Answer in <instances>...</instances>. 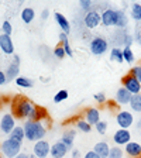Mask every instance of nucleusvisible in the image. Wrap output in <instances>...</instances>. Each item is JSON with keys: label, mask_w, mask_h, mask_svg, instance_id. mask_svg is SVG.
Segmentation results:
<instances>
[{"label": "nucleus", "mask_w": 141, "mask_h": 158, "mask_svg": "<svg viewBox=\"0 0 141 158\" xmlns=\"http://www.w3.org/2000/svg\"><path fill=\"white\" fill-rule=\"evenodd\" d=\"M34 107H35V105L28 98L19 95L11 102V112H13L11 114L14 116V118H27L28 120Z\"/></svg>", "instance_id": "obj_1"}, {"label": "nucleus", "mask_w": 141, "mask_h": 158, "mask_svg": "<svg viewBox=\"0 0 141 158\" xmlns=\"http://www.w3.org/2000/svg\"><path fill=\"white\" fill-rule=\"evenodd\" d=\"M24 134H26V138L28 141H39V140H44L47 134V127L44 126L43 122H30L27 120L24 123Z\"/></svg>", "instance_id": "obj_2"}, {"label": "nucleus", "mask_w": 141, "mask_h": 158, "mask_svg": "<svg viewBox=\"0 0 141 158\" xmlns=\"http://www.w3.org/2000/svg\"><path fill=\"white\" fill-rule=\"evenodd\" d=\"M21 147H23V143L14 141L11 138H7L4 140L2 144H0V150H2V155L6 158H14L21 152Z\"/></svg>", "instance_id": "obj_3"}, {"label": "nucleus", "mask_w": 141, "mask_h": 158, "mask_svg": "<svg viewBox=\"0 0 141 158\" xmlns=\"http://www.w3.org/2000/svg\"><path fill=\"white\" fill-rule=\"evenodd\" d=\"M89 48H90V52L93 55H103L109 48V43L103 37H93L90 44H89Z\"/></svg>", "instance_id": "obj_4"}, {"label": "nucleus", "mask_w": 141, "mask_h": 158, "mask_svg": "<svg viewBox=\"0 0 141 158\" xmlns=\"http://www.w3.org/2000/svg\"><path fill=\"white\" fill-rule=\"evenodd\" d=\"M122 85H123V88L127 89V90L131 93L133 96L138 95V93H140V90H141V83L138 82L134 76L130 75V73H127V75H124L122 78Z\"/></svg>", "instance_id": "obj_5"}, {"label": "nucleus", "mask_w": 141, "mask_h": 158, "mask_svg": "<svg viewBox=\"0 0 141 158\" xmlns=\"http://www.w3.org/2000/svg\"><path fill=\"white\" fill-rule=\"evenodd\" d=\"M116 122H117L118 127L128 130L134 124V116L131 112H127V110H120V112L116 114Z\"/></svg>", "instance_id": "obj_6"}, {"label": "nucleus", "mask_w": 141, "mask_h": 158, "mask_svg": "<svg viewBox=\"0 0 141 158\" xmlns=\"http://www.w3.org/2000/svg\"><path fill=\"white\" fill-rule=\"evenodd\" d=\"M83 23H85V26L88 28L93 30L102 24V16H100V13H99L97 10H92V11H89V13L85 14Z\"/></svg>", "instance_id": "obj_7"}, {"label": "nucleus", "mask_w": 141, "mask_h": 158, "mask_svg": "<svg viewBox=\"0 0 141 158\" xmlns=\"http://www.w3.org/2000/svg\"><path fill=\"white\" fill-rule=\"evenodd\" d=\"M51 152V145H49L48 141L45 140H39L34 144L33 147V154L35 155L37 158H47Z\"/></svg>", "instance_id": "obj_8"}, {"label": "nucleus", "mask_w": 141, "mask_h": 158, "mask_svg": "<svg viewBox=\"0 0 141 158\" xmlns=\"http://www.w3.org/2000/svg\"><path fill=\"white\" fill-rule=\"evenodd\" d=\"M130 141H131V133H130V130L118 128L117 131L113 134V143H114L117 147H120V145H127Z\"/></svg>", "instance_id": "obj_9"}, {"label": "nucleus", "mask_w": 141, "mask_h": 158, "mask_svg": "<svg viewBox=\"0 0 141 158\" xmlns=\"http://www.w3.org/2000/svg\"><path fill=\"white\" fill-rule=\"evenodd\" d=\"M14 127H16V118H14V116L11 113H6L2 117V120H0V130L3 133H6V134H10L14 130Z\"/></svg>", "instance_id": "obj_10"}, {"label": "nucleus", "mask_w": 141, "mask_h": 158, "mask_svg": "<svg viewBox=\"0 0 141 158\" xmlns=\"http://www.w3.org/2000/svg\"><path fill=\"white\" fill-rule=\"evenodd\" d=\"M19 73H20V56L19 55H14L13 58V62L9 65L6 71V79L7 82L9 81H16L19 78Z\"/></svg>", "instance_id": "obj_11"}, {"label": "nucleus", "mask_w": 141, "mask_h": 158, "mask_svg": "<svg viewBox=\"0 0 141 158\" xmlns=\"http://www.w3.org/2000/svg\"><path fill=\"white\" fill-rule=\"evenodd\" d=\"M100 16H102V24L105 27L116 26V21H117V10L106 9V10H103V13H100Z\"/></svg>", "instance_id": "obj_12"}, {"label": "nucleus", "mask_w": 141, "mask_h": 158, "mask_svg": "<svg viewBox=\"0 0 141 158\" xmlns=\"http://www.w3.org/2000/svg\"><path fill=\"white\" fill-rule=\"evenodd\" d=\"M83 118L90 126H96L100 122V110L97 107H88L83 110Z\"/></svg>", "instance_id": "obj_13"}, {"label": "nucleus", "mask_w": 141, "mask_h": 158, "mask_svg": "<svg viewBox=\"0 0 141 158\" xmlns=\"http://www.w3.org/2000/svg\"><path fill=\"white\" fill-rule=\"evenodd\" d=\"M30 122H43V120H49L48 117V112H47V109L41 107V106H37L34 107V110L31 112L28 117Z\"/></svg>", "instance_id": "obj_14"}, {"label": "nucleus", "mask_w": 141, "mask_h": 158, "mask_svg": "<svg viewBox=\"0 0 141 158\" xmlns=\"http://www.w3.org/2000/svg\"><path fill=\"white\" fill-rule=\"evenodd\" d=\"M131 98L133 95L130 92H128L127 89H124L122 86V88L117 89V92H116V102L118 103L120 106H124V105H130V102H131Z\"/></svg>", "instance_id": "obj_15"}, {"label": "nucleus", "mask_w": 141, "mask_h": 158, "mask_svg": "<svg viewBox=\"0 0 141 158\" xmlns=\"http://www.w3.org/2000/svg\"><path fill=\"white\" fill-rule=\"evenodd\" d=\"M0 49L6 55H11L14 52V44L11 41V38H10V35H6V34L0 35Z\"/></svg>", "instance_id": "obj_16"}, {"label": "nucleus", "mask_w": 141, "mask_h": 158, "mask_svg": "<svg viewBox=\"0 0 141 158\" xmlns=\"http://www.w3.org/2000/svg\"><path fill=\"white\" fill-rule=\"evenodd\" d=\"M124 152L130 158H140L141 157V144L137 141H130L124 145Z\"/></svg>", "instance_id": "obj_17"}, {"label": "nucleus", "mask_w": 141, "mask_h": 158, "mask_svg": "<svg viewBox=\"0 0 141 158\" xmlns=\"http://www.w3.org/2000/svg\"><path fill=\"white\" fill-rule=\"evenodd\" d=\"M68 147L66 145H64L61 141H56L55 144L51 145V157L52 158H64L66 154H68Z\"/></svg>", "instance_id": "obj_18"}, {"label": "nucleus", "mask_w": 141, "mask_h": 158, "mask_svg": "<svg viewBox=\"0 0 141 158\" xmlns=\"http://www.w3.org/2000/svg\"><path fill=\"white\" fill-rule=\"evenodd\" d=\"M93 151L99 155L100 158H109V152H110V145L106 141H99L95 144Z\"/></svg>", "instance_id": "obj_19"}, {"label": "nucleus", "mask_w": 141, "mask_h": 158, "mask_svg": "<svg viewBox=\"0 0 141 158\" xmlns=\"http://www.w3.org/2000/svg\"><path fill=\"white\" fill-rule=\"evenodd\" d=\"M54 17H55L56 24H58V27L61 28V31H62V33H65V34L71 33V24H69L68 19H66L62 13H55V16H54Z\"/></svg>", "instance_id": "obj_20"}, {"label": "nucleus", "mask_w": 141, "mask_h": 158, "mask_svg": "<svg viewBox=\"0 0 141 158\" xmlns=\"http://www.w3.org/2000/svg\"><path fill=\"white\" fill-rule=\"evenodd\" d=\"M75 137H76V131L73 130V128L66 130V131L62 134L61 143H62L64 145H66V147H68V150H72V145H73V141H75Z\"/></svg>", "instance_id": "obj_21"}, {"label": "nucleus", "mask_w": 141, "mask_h": 158, "mask_svg": "<svg viewBox=\"0 0 141 158\" xmlns=\"http://www.w3.org/2000/svg\"><path fill=\"white\" fill-rule=\"evenodd\" d=\"M9 138H11V140H14V141L23 143L24 138H26V134H24V127H21V126H16L13 131L10 133Z\"/></svg>", "instance_id": "obj_22"}, {"label": "nucleus", "mask_w": 141, "mask_h": 158, "mask_svg": "<svg viewBox=\"0 0 141 158\" xmlns=\"http://www.w3.org/2000/svg\"><path fill=\"white\" fill-rule=\"evenodd\" d=\"M35 17V11L31 7H26V9L21 10V20H23L26 24H30Z\"/></svg>", "instance_id": "obj_23"}, {"label": "nucleus", "mask_w": 141, "mask_h": 158, "mask_svg": "<svg viewBox=\"0 0 141 158\" xmlns=\"http://www.w3.org/2000/svg\"><path fill=\"white\" fill-rule=\"evenodd\" d=\"M128 24V17L123 10H117V21H116V27L118 28H126Z\"/></svg>", "instance_id": "obj_24"}, {"label": "nucleus", "mask_w": 141, "mask_h": 158, "mask_svg": "<svg viewBox=\"0 0 141 158\" xmlns=\"http://www.w3.org/2000/svg\"><path fill=\"white\" fill-rule=\"evenodd\" d=\"M110 59H112V61H116V62H118V64L124 62L123 49L118 48V47H114V48H112V51H110Z\"/></svg>", "instance_id": "obj_25"}, {"label": "nucleus", "mask_w": 141, "mask_h": 158, "mask_svg": "<svg viewBox=\"0 0 141 158\" xmlns=\"http://www.w3.org/2000/svg\"><path fill=\"white\" fill-rule=\"evenodd\" d=\"M123 56H124V61L128 64V65L134 64L135 56H134V52H133L131 47H124V48H123Z\"/></svg>", "instance_id": "obj_26"}, {"label": "nucleus", "mask_w": 141, "mask_h": 158, "mask_svg": "<svg viewBox=\"0 0 141 158\" xmlns=\"http://www.w3.org/2000/svg\"><path fill=\"white\" fill-rule=\"evenodd\" d=\"M130 16L135 21H141V4L140 3H133L131 10H130Z\"/></svg>", "instance_id": "obj_27"}, {"label": "nucleus", "mask_w": 141, "mask_h": 158, "mask_svg": "<svg viewBox=\"0 0 141 158\" xmlns=\"http://www.w3.org/2000/svg\"><path fill=\"white\" fill-rule=\"evenodd\" d=\"M130 107H131L133 112H138L141 113V95H134L131 98V102H130Z\"/></svg>", "instance_id": "obj_28"}, {"label": "nucleus", "mask_w": 141, "mask_h": 158, "mask_svg": "<svg viewBox=\"0 0 141 158\" xmlns=\"http://www.w3.org/2000/svg\"><path fill=\"white\" fill-rule=\"evenodd\" d=\"M75 126H76V128H78L79 131H82V133H90V131H92V126L89 124L85 118H81V120H78Z\"/></svg>", "instance_id": "obj_29"}, {"label": "nucleus", "mask_w": 141, "mask_h": 158, "mask_svg": "<svg viewBox=\"0 0 141 158\" xmlns=\"http://www.w3.org/2000/svg\"><path fill=\"white\" fill-rule=\"evenodd\" d=\"M124 157V150L122 147H110V152H109V158H123Z\"/></svg>", "instance_id": "obj_30"}, {"label": "nucleus", "mask_w": 141, "mask_h": 158, "mask_svg": "<svg viewBox=\"0 0 141 158\" xmlns=\"http://www.w3.org/2000/svg\"><path fill=\"white\" fill-rule=\"evenodd\" d=\"M14 82H16L17 86H20V88H33V81L26 78V76H19Z\"/></svg>", "instance_id": "obj_31"}, {"label": "nucleus", "mask_w": 141, "mask_h": 158, "mask_svg": "<svg viewBox=\"0 0 141 158\" xmlns=\"http://www.w3.org/2000/svg\"><path fill=\"white\" fill-rule=\"evenodd\" d=\"M66 99H68V90H66V89H61V90L56 92L55 96H54V102L61 103L62 100H66Z\"/></svg>", "instance_id": "obj_32"}, {"label": "nucleus", "mask_w": 141, "mask_h": 158, "mask_svg": "<svg viewBox=\"0 0 141 158\" xmlns=\"http://www.w3.org/2000/svg\"><path fill=\"white\" fill-rule=\"evenodd\" d=\"M54 55H55V58L56 59H64L66 56V54H65V49H64V47H62V44H58V45L54 48Z\"/></svg>", "instance_id": "obj_33"}, {"label": "nucleus", "mask_w": 141, "mask_h": 158, "mask_svg": "<svg viewBox=\"0 0 141 158\" xmlns=\"http://www.w3.org/2000/svg\"><path fill=\"white\" fill-rule=\"evenodd\" d=\"M130 75L131 76H134L135 79H137L138 82L141 83V64H138V65H135V66H133L131 69H130Z\"/></svg>", "instance_id": "obj_34"}, {"label": "nucleus", "mask_w": 141, "mask_h": 158, "mask_svg": "<svg viewBox=\"0 0 141 158\" xmlns=\"http://www.w3.org/2000/svg\"><path fill=\"white\" fill-rule=\"evenodd\" d=\"M79 6H81V9H82L83 11L89 13V11H92L93 2H90V0H81V2H79Z\"/></svg>", "instance_id": "obj_35"}, {"label": "nucleus", "mask_w": 141, "mask_h": 158, "mask_svg": "<svg viewBox=\"0 0 141 158\" xmlns=\"http://www.w3.org/2000/svg\"><path fill=\"white\" fill-rule=\"evenodd\" d=\"M96 127V131L99 133V134H105L106 131H107V122H103V120H100V122L97 123V124L95 126Z\"/></svg>", "instance_id": "obj_36"}, {"label": "nucleus", "mask_w": 141, "mask_h": 158, "mask_svg": "<svg viewBox=\"0 0 141 158\" xmlns=\"http://www.w3.org/2000/svg\"><path fill=\"white\" fill-rule=\"evenodd\" d=\"M95 100L97 105H106L107 103V99H106V95L103 92H99V93H95Z\"/></svg>", "instance_id": "obj_37"}, {"label": "nucleus", "mask_w": 141, "mask_h": 158, "mask_svg": "<svg viewBox=\"0 0 141 158\" xmlns=\"http://www.w3.org/2000/svg\"><path fill=\"white\" fill-rule=\"evenodd\" d=\"M2 30H3V34H6V35H10V34L13 33V27H11L10 21H3V24H2Z\"/></svg>", "instance_id": "obj_38"}, {"label": "nucleus", "mask_w": 141, "mask_h": 158, "mask_svg": "<svg viewBox=\"0 0 141 158\" xmlns=\"http://www.w3.org/2000/svg\"><path fill=\"white\" fill-rule=\"evenodd\" d=\"M118 103L116 102V100H107V107L110 109V110H112V112H120V110H118Z\"/></svg>", "instance_id": "obj_39"}, {"label": "nucleus", "mask_w": 141, "mask_h": 158, "mask_svg": "<svg viewBox=\"0 0 141 158\" xmlns=\"http://www.w3.org/2000/svg\"><path fill=\"white\" fill-rule=\"evenodd\" d=\"M59 44H62V45H65V44H69L68 34H65V33H61V34H59Z\"/></svg>", "instance_id": "obj_40"}, {"label": "nucleus", "mask_w": 141, "mask_h": 158, "mask_svg": "<svg viewBox=\"0 0 141 158\" xmlns=\"http://www.w3.org/2000/svg\"><path fill=\"white\" fill-rule=\"evenodd\" d=\"M71 158H82V154H81L79 150L72 148V150H71Z\"/></svg>", "instance_id": "obj_41"}, {"label": "nucleus", "mask_w": 141, "mask_h": 158, "mask_svg": "<svg viewBox=\"0 0 141 158\" xmlns=\"http://www.w3.org/2000/svg\"><path fill=\"white\" fill-rule=\"evenodd\" d=\"M83 158H100L97 154H96L93 150H90V151H88L85 155H83Z\"/></svg>", "instance_id": "obj_42"}, {"label": "nucleus", "mask_w": 141, "mask_h": 158, "mask_svg": "<svg viewBox=\"0 0 141 158\" xmlns=\"http://www.w3.org/2000/svg\"><path fill=\"white\" fill-rule=\"evenodd\" d=\"M6 82H7V79H6V73H4L3 71H0V85H4Z\"/></svg>", "instance_id": "obj_43"}, {"label": "nucleus", "mask_w": 141, "mask_h": 158, "mask_svg": "<svg viewBox=\"0 0 141 158\" xmlns=\"http://www.w3.org/2000/svg\"><path fill=\"white\" fill-rule=\"evenodd\" d=\"M48 17H49V10H48V9H44L43 13H41V19H43V20H47Z\"/></svg>", "instance_id": "obj_44"}, {"label": "nucleus", "mask_w": 141, "mask_h": 158, "mask_svg": "<svg viewBox=\"0 0 141 158\" xmlns=\"http://www.w3.org/2000/svg\"><path fill=\"white\" fill-rule=\"evenodd\" d=\"M14 158H27V154H23V152H20L17 157H14Z\"/></svg>", "instance_id": "obj_45"}, {"label": "nucleus", "mask_w": 141, "mask_h": 158, "mask_svg": "<svg viewBox=\"0 0 141 158\" xmlns=\"http://www.w3.org/2000/svg\"><path fill=\"white\" fill-rule=\"evenodd\" d=\"M137 128H140V130H141V117H140V120L137 122Z\"/></svg>", "instance_id": "obj_46"}, {"label": "nucleus", "mask_w": 141, "mask_h": 158, "mask_svg": "<svg viewBox=\"0 0 141 158\" xmlns=\"http://www.w3.org/2000/svg\"><path fill=\"white\" fill-rule=\"evenodd\" d=\"M27 158H37L34 154H27Z\"/></svg>", "instance_id": "obj_47"}, {"label": "nucleus", "mask_w": 141, "mask_h": 158, "mask_svg": "<svg viewBox=\"0 0 141 158\" xmlns=\"http://www.w3.org/2000/svg\"><path fill=\"white\" fill-rule=\"evenodd\" d=\"M2 106H3V102H2V100H0V109H2Z\"/></svg>", "instance_id": "obj_48"}, {"label": "nucleus", "mask_w": 141, "mask_h": 158, "mask_svg": "<svg viewBox=\"0 0 141 158\" xmlns=\"http://www.w3.org/2000/svg\"><path fill=\"white\" fill-rule=\"evenodd\" d=\"M140 137H141V130H140Z\"/></svg>", "instance_id": "obj_49"}, {"label": "nucleus", "mask_w": 141, "mask_h": 158, "mask_svg": "<svg viewBox=\"0 0 141 158\" xmlns=\"http://www.w3.org/2000/svg\"><path fill=\"white\" fill-rule=\"evenodd\" d=\"M140 45H141V38H140Z\"/></svg>", "instance_id": "obj_50"}, {"label": "nucleus", "mask_w": 141, "mask_h": 158, "mask_svg": "<svg viewBox=\"0 0 141 158\" xmlns=\"http://www.w3.org/2000/svg\"><path fill=\"white\" fill-rule=\"evenodd\" d=\"M0 158H3V155H0Z\"/></svg>", "instance_id": "obj_51"}, {"label": "nucleus", "mask_w": 141, "mask_h": 158, "mask_svg": "<svg viewBox=\"0 0 141 158\" xmlns=\"http://www.w3.org/2000/svg\"><path fill=\"white\" fill-rule=\"evenodd\" d=\"M140 95H141V90H140Z\"/></svg>", "instance_id": "obj_52"}, {"label": "nucleus", "mask_w": 141, "mask_h": 158, "mask_svg": "<svg viewBox=\"0 0 141 158\" xmlns=\"http://www.w3.org/2000/svg\"><path fill=\"white\" fill-rule=\"evenodd\" d=\"M140 158H141V157H140Z\"/></svg>", "instance_id": "obj_53"}]
</instances>
